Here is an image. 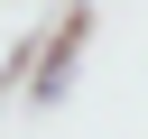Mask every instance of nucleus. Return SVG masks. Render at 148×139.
<instances>
[{
    "label": "nucleus",
    "mask_w": 148,
    "mask_h": 139,
    "mask_svg": "<svg viewBox=\"0 0 148 139\" xmlns=\"http://www.w3.org/2000/svg\"><path fill=\"white\" fill-rule=\"evenodd\" d=\"M83 37H92V9H65V28L37 46V65H28V102H65V83H74V65H83Z\"/></svg>",
    "instance_id": "f257e3e1"
}]
</instances>
